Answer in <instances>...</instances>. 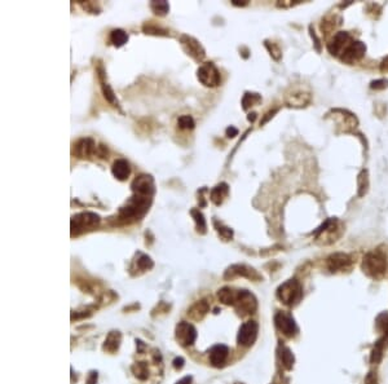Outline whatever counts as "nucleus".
<instances>
[{
    "label": "nucleus",
    "instance_id": "nucleus-1",
    "mask_svg": "<svg viewBox=\"0 0 388 384\" xmlns=\"http://www.w3.org/2000/svg\"><path fill=\"white\" fill-rule=\"evenodd\" d=\"M151 203V197L135 194L126 202L123 207L119 210V220L123 223H132L144 216L149 210Z\"/></svg>",
    "mask_w": 388,
    "mask_h": 384
},
{
    "label": "nucleus",
    "instance_id": "nucleus-2",
    "mask_svg": "<svg viewBox=\"0 0 388 384\" xmlns=\"http://www.w3.org/2000/svg\"><path fill=\"white\" fill-rule=\"evenodd\" d=\"M386 267H387V261L382 252L373 251V252L365 255L364 261H362V269L369 277L374 278V280L382 278L386 273Z\"/></svg>",
    "mask_w": 388,
    "mask_h": 384
},
{
    "label": "nucleus",
    "instance_id": "nucleus-3",
    "mask_svg": "<svg viewBox=\"0 0 388 384\" xmlns=\"http://www.w3.org/2000/svg\"><path fill=\"white\" fill-rule=\"evenodd\" d=\"M100 224V216L94 212H81L71 217V237L92 231Z\"/></svg>",
    "mask_w": 388,
    "mask_h": 384
},
{
    "label": "nucleus",
    "instance_id": "nucleus-4",
    "mask_svg": "<svg viewBox=\"0 0 388 384\" xmlns=\"http://www.w3.org/2000/svg\"><path fill=\"white\" fill-rule=\"evenodd\" d=\"M277 297L286 305H295L301 297V286L296 280H289L277 288Z\"/></svg>",
    "mask_w": 388,
    "mask_h": 384
},
{
    "label": "nucleus",
    "instance_id": "nucleus-5",
    "mask_svg": "<svg viewBox=\"0 0 388 384\" xmlns=\"http://www.w3.org/2000/svg\"><path fill=\"white\" fill-rule=\"evenodd\" d=\"M198 80L206 87H216L220 84V73L212 62H204L197 70Z\"/></svg>",
    "mask_w": 388,
    "mask_h": 384
},
{
    "label": "nucleus",
    "instance_id": "nucleus-6",
    "mask_svg": "<svg viewBox=\"0 0 388 384\" xmlns=\"http://www.w3.org/2000/svg\"><path fill=\"white\" fill-rule=\"evenodd\" d=\"M235 307L241 314H251L254 313L258 308V301L256 297L251 294L247 290H238L236 295Z\"/></svg>",
    "mask_w": 388,
    "mask_h": 384
},
{
    "label": "nucleus",
    "instance_id": "nucleus-7",
    "mask_svg": "<svg viewBox=\"0 0 388 384\" xmlns=\"http://www.w3.org/2000/svg\"><path fill=\"white\" fill-rule=\"evenodd\" d=\"M175 337H176V340H178V343L181 347H189L197 339V330L194 329L192 324L183 321L176 326Z\"/></svg>",
    "mask_w": 388,
    "mask_h": 384
},
{
    "label": "nucleus",
    "instance_id": "nucleus-8",
    "mask_svg": "<svg viewBox=\"0 0 388 384\" xmlns=\"http://www.w3.org/2000/svg\"><path fill=\"white\" fill-rule=\"evenodd\" d=\"M258 331L259 326L255 321L244 322L241 326V329H240V331H238V344L242 345V347H250V345L254 344V341L258 337Z\"/></svg>",
    "mask_w": 388,
    "mask_h": 384
},
{
    "label": "nucleus",
    "instance_id": "nucleus-9",
    "mask_svg": "<svg viewBox=\"0 0 388 384\" xmlns=\"http://www.w3.org/2000/svg\"><path fill=\"white\" fill-rule=\"evenodd\" d=\"M317 240L321 243L329 244L337 240V238L340 236V227H339L338 220H329L318 229Z\"/></svg>",
    "mask_w": 388,
    "mask_h": 384
},
{
    "label": "nucleus",
    "instance_id": "nucleus-10",
    "mask_svg": "<svg viewBox=\"0 0 388 384\" xmlns=\"http://www.w3.org/2000/svg\"><path fill=\"white\" fill-rule=\"evenodd\" d=\"M275 324L277 329L281 331L285 336L292 337L298 333V328L295 324L294 318L291 317L290 314L284 313V312H278L275 316Z\"/></svg>",
    "mask_w": 388,
    "mask_h": 384
},
{
    "label": "nucleus",
    "instance_id": "nucleus-11",
    "mask_svg": "<svg viewBox=\"0 0 388 384\" xmlns=\"http://www.w3.org/2000/svg\"><path fill=\"white\" fill-rule=\"evenodd\" d=\"M180 43L185 52L191 57H193L194 60L198 61V62L203 60L204 56H206L203 47H202L201 43L197 39H194V38L189 37V35H183L180 38Z\"/></svg>",
    "mask_w": 388,
    "mask_h": 384
},
{
    "label": "nucleus",
    "instance_id": "nucleus-12",
    "mask_svg": "<svg viewBox=\"0 0 388 384\" xmlns=\"http://www.w3.org/2000/svg\"><path fill=\"white\" fill-rule=\"evenodd\" d=\"M132 191L135 194H141V195H146V197H153L154 194V180L153 177L149 175H140L134 180L132 185Z\"/></svg>",
    "mask_w": 388,
    "mask_h": 384
},
{
    "label": "nucleus",
    "instance_id": "nucleus-13",
    "mask_svg": "<svg viewBox=\"0 0 388 384\" xmlns=\"http://www.w3.org/2000/svg\"><path fill=\"white\" fill-rule=\"evenodd\" d=\"M326 264L332 272H344L352 267V259L349 255L337 252L328 257Z\"/></svg>",
    "mask_w": 388,
    "mask_h": 384
},
{
    "label": "nucleus",
    "instance_id": "nucleus-14",
    "mask_svg": "<svg viewBox=\"0 0 388 384\" xmlns=\"http://www.w3.org/2000/svg\"><path fill=\"white\" fill-rule=\"evenodd\" d=\"M366 52V47L362 42H352L345 50L341 54V60L347 62V64H353L356 61H358L360 58H362V56Z\"/></svg>",
    "mask_w": 388,
    "mask_h": 384
},
{
    "label": "nucleus",
    "instance_id": "nucleus-15",
    "mask_svg": "<svg viewBox=\"0 0 388 384\" xmlns=\"http://www.w3.org/2000/svg\"><path fill=\"white\" fill-rule=\"evenodd\" d=\"M349 40H351V38H349V35H348V33H344V31H340V33H338L337 35L334 37V39L329 43L328 46V49L329 52L332 54H334V56H338V54L343 53L345 50V48L349 46Z\"/></svg>",
    "mask_w": 388,
    "mask_h": 384
},
{
    "label": "nucleus",
    "instance_id": "nucleus-16",
    "mask_svg": "<svg viewBox=\"0 0 388 384\" xmlns=\"http://www.w3.org/2000/svg\"><path fill=\"white\" fill-rule=\"evenodd\" d=\"M97 151L96 144L92 139H82L74 145V154L78 158H90Z\"/></svg>",
    "mask_w": 388,
    "mask_h": 384
},
{
    "label": "nucleus",
    "instance_id": "nucleus-17",
    "mask_svg": "<svg viewBox=\"0 0 388 384\" xmlns=\"http://www.w3.org/2000/svg\"><path fill=\"white\" fill-rule=\"evenodd\" d=\"M229 354V348L224 344H216L210 349V362L215 368H220L225 364Z\"/></svg>",
    "mask_w": 388,
    "mask_h": 384
},
{
    "label": "nucleus",
    "instance_id": "nucleus-18",
    "mask_svg": "<svg viewBox=\"0 0 388 384\" xmlns=\"http://www.w3.org/2000/svg\"><path fill=\"white\" fill-rule=\"evenodd\" d=\"M111 172H113V175L115 179H118V180H121V181H124L128 176H130V174H131L130 163H128L126 159H117L113 163Z\"/></svg>",
    "mask_w": 388,
    "mask_h": 384
},
{
    "label": "nucleus",
    "instance_id": "nucleus-19",
    "mask_svg": "<svg viewBox=\"0 0 388 384\" xmlns=\"http://www.w3.org/2000/svg\"><path fill=\"white\" fill-rule=\"evenodd\" d=\"M231 274V277H235V276H242V277H247L251 278V280H259V274L251 269V268H247L246 265H233L225 273V277H228Z\"/></svg>",
    "mask_w": 388,
    "mask_h": 384
},
{
    "label": "nucleus",
    "instance_id": "nucleus-20",
    "mask_svg": "<svg viewBox=\"0 0 388 384\" xmlns=\"http://www.w3.org/2000/svg\"><path fill=\"white\" fill-rule=\"evenodd\" d=\"M98 78H100V82H101V88H102V92H104V96L105 98H106L109 102H110L113 106H118V100L117 97H115V95H114L113 90L110 88V86L105 82V73H104V69H102V66H100V69H98Z\"/></svg>",
    "mask_w": 388,
    "mask_h": 384
},
{
    "label": "nucleus",
    "instance_id": "nucleus-21",
    "mask_svg": "<svg viewBox=\"0 0 388 384\" xmlns=\"http://www.w3.org/2000/svg\"><path fill=\"white\" fill-rule=\"evenodd\" d=\"M121 340H122V335L119 331H110L109 335L106 336V339H105L104 351L110 352V353L117 352L119 345H121Z\"/></svg>",
    "mask_w": 388,
    "mask_h": 384
},
{
    "label": "nucleus",
    "instance_id": "nucleus-22",
    "mask_svg": "<svg viewBox=\"0 0 388 384\" xmlns=\"http://www.w3.org/2000/svg\"><path fill=\"white\" fill-rule=\"evenodd\" d=\"M229 194V188L225 183H221V184L216 185V187L211 191V200L214 202L215 204H221L224 202L225 198L228 197Z\"/></svg>",
    "mask_w": 388,
    "mask_h": 384
},
{
    "label": "nucleus",
    "instance_id": "nucleus-23",
    "mask_svg": "<svg viewBox=\"0 0 388 384\" xmlns=\"http://www.w3.org/2000/svg\"><path fill=\"white\" fill-rule=\"evenodd\" d=\"M208 309H210V305H208L207 301L201 300L197 301V303L189 309L188 314H189L193 320H201V318H203L204 314L207 313Z\"/></svg>",
    "mask_w": 388,
    "mask_h": 384
},
{
    "label": "nucleus",
    "instance_id": "nucleus-24",
    "mask_svg": "<svg viewBox=\"0 0 388 384\" xmlns=\"http://www.w3.org/2000/svg\"><path fill=\"white\" fill-rule=\"evenodd\" d=\"M236 295H237V291L231 288H223L218 292L219 300L225 305H235Z\"/></svg>",
    "mask_w": 388,
    "mask_h": 384
},
{
    "label": "nucleus",
    "instance_id": "nucleus-25",
    "mask_svg": "<svg viewBox=\"0 0 388 384\" xmlns=\"http://www.w3.org/2000/svg\"><path fill=\"white\" fill-rule=\"evenodd\" d=\"M128 35L126 31L121 30V29H115L111 31L110 34V42L113 43L114 47H122L124 44L127 43Z\"/></svg>",
    "mask_w": 388,
    "mask_h": 384
},
{
    "label": "nucleus",
    "instance_id": "nucleus-26",
    "mask_svg": "<svg viewBox=\"0 0 388 384\" xmlns=\"http://www.w3.org/2000/svg\"><path fill=\"white\" fill-rule=\"evenodd\" d=\"M134 375L140 381H145L149 377V370H147V365L146 362H136L135 365H132L131 368Z\"/></svg>",
    "mask_w": 388,
    "mask_h": 384
},
{
    "label": "nucleus",
    "instance_id": "nucleus-27",
    "mask_svg": "<svg viewBox=\"0 0 388 384\" xmlns=\"http://www.w3.org/2000/svg\"><path fill=\"white\" fill-rule=\"evenodd\" d=\"M385 344H386V337L385 339H381L375 343L374 348H373L372 356H370V361L373 364H378L381 362L382 357H383V349H385Z\"/></svg>",
    "mask_w": 388,
    "mask_h": 384
},
{
    "label": "nucleus",
    "instance_id": "nucleus-28",
    "mask_svg": "<svg viewBox=\"0 0 388 384\" xmlns=\"http://www.w3.org/2000/svg\"><path fill=\"white\" fill-rule=\"evenodd\" d=\"M291 98H289L288 102L290 106H305L309 101V96L307 94H294L291 95Z\"/></svg>",
    "mask_w": 388,
    "mask_h": 384
},
{
    "label": "nucleus",
    "instance_id": "nucleus-29",
    "mask_svg": "<svg viewBox=\"0 0 388 384\" xmlns=\"http://www.w3.org/2000/svg\"><path fill=\"white\" fill-rule=\"evenodd\" d=\"M375 325L379 331L385 333L386 340H388V312H383L377 317Z\"/></svg>",
    "mask_w": 388,
    "mask_h": 384
},
{
    "label": "nucleus",
    "instance_id": "nucleus-30",
    "mask_svg": "<svg viewBox=\"0 0 388 384\" xmlns=\"http://www.w3.org/2000/svg\"><path fill=\"white\" fill-rule=\"evenodd\" d=\"M191 214H192V216L194 217L195 224H197V231L202 234L206 233V220H204V217H203V215H202L201 211L192 210Z\"/></svg>",
    "mask_w": 388,
    "mask_h": 384
},
{
    "label": "nucleus",
    "instance_id": "nucleus-31",
    "mask_svg": "<svg viewBox=\"0 0 388 384\" xmlns=\"http://www.w3.org/2000/svg\"><path fill=\"white\" fill-rule=\"evenodd\" d=\"M150 8L154 13L158 14V16H164L170 10V5H168L167 1H151Z\"/></svg>",
    "mask_w": 388,
    "mask_h": 384
},
{
    "label": "nucleus",
    "instance_id": "nucleus-32",
    "mask_svg": "<svg viewBox=\"0 0 388 384\" xmlns=\"http://www.w3.org/2000/svg\"><path fill=\"white\" fill-rule=\"evenodd\" d=\"M281 360H282V364H284L285 369H288V370L292 369V366H294V356H292V353H291V351L289 349V348H286V347L282 348Z\"/></svg>",
    "mask_w": 388,
    "mask_h": 384
},
{
    "label": "nucleus",
    "instance_id": "nucleus-33",
    "mask_svg": "<svg viewBox=\"0 0 388 384\" xmlns=\"http://www.w3.org/2000/svg\"><path fill=\"white\" fill-rule=\"evenodd\" d=\"M260 101L261 97L258 94H246L243 96V100H242V105H243L244 110H247L248 107L259 104Z\"/></svg>",
    "mask_w": 388,
    "mask_h": 384
},
{
    "label": "nucleus",
    "instance_id": "nucleus-34",
    "mask_svg": "<svg viewBox=\"0 0 388 384\" xmlns=\"http://www.w3.org/2000/svg\"><path fill=\"white\" fill-rule=\"evenodd\" d=\"M136 264H138V268L140 271H147V269L153 268V261L147 255L140 254V257L136 260Z\"/></svg>",
    "mask_w": 388,
    "mask_h": 384
},
{
    "label": "nucleus",
    "instance_id": "nucleus-35",
    "mask_svg": "<svg viewBox=\"0 0 388 384\" xmlns=\"http://www.w3.org/2000/svg\"><path fill=\"white\" fill-rule=\"evenodd\" d=\"M178 124L181 130H193L194 119L191 115H181L178 119Z\"/></svg>",
    "mask_w": 388,
    "mask_h": 384
},
{
    "label": "nucleus",
    "instance_id": "nucleus-36",
    "mask_svg": "<svg viewBox=\"0 0 388 384\" xmlns=\"http://www.w3.org/2000/svg\"><path fill=\"white\" fill-rule=\"evenodd\" d=\"M368 185H369L368 172H366V171H362L360 177H358V187H360V192H358V194H360V195H364V194L366 193V191H368Z\"/></svg>",
    "mask_w": 388,
    "mask_h": 384
},
{
    "label": "nucleus",
    "instance_id": "nucleus-37",
    "mask_svg": "<svg viewBox=\"0 0 388 384\" xmlns=\"http://www.w3.org/2000/svg\"><path fill=\"white\" fill-rule=\"evenodd\" d=\"M216 228H218V232L219 234H220L221 237L225 238V240H231L232 237H233V232H232L231 228H227V227H223V225H216Z\"/></svg>",
    "mask_w": 388,
    "mask_h": 384
},
{
    "label": "nucleus",
    "instance_id": "nucleus-38",
    "mask_svg": "<svg viewBox=\"0 0 388 384\" xmlns=\"http://www.w3.org/2000/svg\"><path fill=\"white\" fill-rule=\"evenodd\" d=\"M388 82L386 79H382V80H377V82H373L372 83V88H374V90H383V88L387 87Z\"/></svg>",
    "mask_w": 388,
    "mask_h": 384
},
{
    "label": "nucleus",
    "instance_id": "nucleus-39",
    "mask_svg": "<svg viewBox=\"0 0 388 384\" xmlns=\"http://www.w3.org/2000/svg\"><path fill=\"white\" fill-rule=\"evenodd\" d=\"M365 384H377V375H375V373L370 371V373L366 375V378H365Z\"/></svg>",
    "mask_w": 388,
    "mask_h": 384
},
{
    "label": "nucleus",
    "instance_id": "nucleus-40",
    "mask_svg": "<svg viewBox=\"0 0 388 384\" xmlns=\"http://www.w3.org/2000/svg\"><path fill=\"white\" fill-rule=\"evenodd\" d=\"M96 154L98 155L100 158H106L107 157V149L106 146H104V145H100V146H97V151Z\"/></svg>",
    "mask_w": 388,
    "mask_h": 384
},
{
    "label": "nucleus",
    "instance_id": "nucleus-41",
    "mask_svg": "<svg viewBox=\"0 0 388 384\" xmlns=\"http://www.w3.org/2000/svg\"><path fill=\"white\" fill-rule=\"evenodd\" d=\"M183 366H184V358H183V357L175 358V360H174V368L176 369V370H179V369H183Z\"/></svg>",
    "mask_w": 388,
    "mask_h": 384
},
{
    "label": "nucleus",
    "instance_id": "nucleus-42",
    "mask_svg": "<svg viewBox=\"0 0 388 384\" xmlns=\"http://www.w3.org/2000/svg\"><path fill=\"white\" fill-rule=\"evenodd\" d=\"M96 382H97V371H91L87 384H96Z\"/></svg>",
    "mask_w": 388,
    "mask_h": 384
},
{
    "label": "nucleus",
    "instance_id": "nucleus-43",
    "mask_svg": "<svg viewBox=\"0 0 388 384\" xmlns=\"http://www.w3.org/2000/svg\"><path fill=\"white\" fill-rule=\"evenodd\" d=\"M192 381H193V378L191 375H188V377H184L181 381L176 382L175 384H192Z\"/></svg>",
    "mask_w": 388,
    "mask_h": 384
},
{
    "label": "nucleus",
    "instance_id": "nucleus-44",
    "mask_svg": "<svg viewBox=\"0 0 388 384\" xmlns=\"http://www.w3.org/2000/svg\"><path fill=\"white\" fill-rule=\"evenodd\" d=\"M237 134H238V131L236 130V128H233V127H231V128H228L227 130V135L229 137H235V136H237Z\"/></svg>",
    "mask_w": 388,
    "mask_h": 384
},
{
    "label": "nucleus",
    "instance_id": "nucleus-45",
    "mask_svg": "<svg viewBox=\"0 0 388 384\" xmlns=\"http://www.w3.org/2000/svg\"><path fill=\"white\" fill-rule=\"evenodd\" d=\"M382 70L388 71V57L386 58L385 61H383V64H382Z\"/></svg>",
    "mask_w": 388,
    "mask_h": 384
},
{
    "label": "nucleus",
    "instance_id": "nucleus-46",
    "mask_svg": "<svg viewBox=\"0 0 388 384\" xmlns=\"http://www.w3.org/2000/svg\"><path fill=\"white\" fill-rule=\"evenodd\" d=\"M255 118H256V114L255 113H252L248 115V120H251V122H252V120H255Z\"/></svg>",
    "mask_w": 388,
    "mask_h": 384
},
{
    "label": "nucleus",
    "instance_id": "nucleus-47",
    "mask_svg": "<svg viewBox=\"0 0 388 384\" xmlns=\"http://www.w3.org/2000/svg\"><path fill=\"white\" fill-rule=\"evenodd\" d=\"M236 384H242V383H236Z\"/></svg>",
    "mask_w": 388,
    "mask_h": 384
}]
</instances>
